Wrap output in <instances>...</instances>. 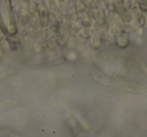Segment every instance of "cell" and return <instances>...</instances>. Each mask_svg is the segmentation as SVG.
Listing matches in <instances>:
<instances>
[]
</instances>
